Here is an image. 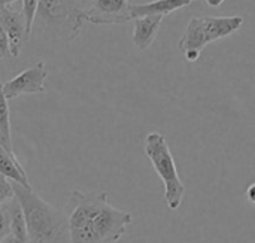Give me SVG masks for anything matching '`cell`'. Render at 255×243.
Returning <instances> with one entry per match:
<instances>
[{"label": "cell", "mask_w": 255, "mask_h": 243, "mask_svg": "<svg viewBox=\"0 0 255 243\" xmlns=\"http://www.w3.org/2000/svg\"><path fill=\"white\" fill-rule=\"evenodd\" d=\"M15 200L21 206L30 243H70L64 211L45 202L33 188L13 182Z\"/></svg>", "instance_id": "7a4b0ae2"}, {"label": "cell", "mask_w": 255, "mask_h": 243, "mask_svg": "<svg viewBox=\"0 0 255 243\" xmlns=\"http://www.w3.org/2000/svg\"><path fill=\"white\" fill-rule=\"evenodd\" d=\"M70 243H117L133 217L109 205L106 193L73 191L64 211Z\"/></svg>", "instance_id": "6da1fadb"}, {"label": "cell", "mask_w": 255, "mask_h": 243, "mask_svg": "<svg viewBox=\"0 0 255 243\" xmlns=\"http://www.w3.org/2000/svg\"><path fill=\"white\" fill-rule=\"evenodd\" d=\"M242 24V16H193L178 43L179 51L187 61H197L206 45L233 34Z\"/></svg>", "instance_id": "277c9868"}, {"label": "cell", "mask_w": 255, "mask_h": 243, "mask_svg": "<svg viewBox=\"0 0 255 243\" xmlns=\"http://www.w3.org/2000/svg\"><path fill=\"white\" fill-rule=\"evenodd\" d=\"M16 0H0V9H3V7H7V6H10L12 3H15Z\"/></svg>", "instance_id": "ffe728a7"}, {"label": "cell", "mask_w": 255, "mask_h": 243, "mask_svg": "<svg viewBox=\"0 0 255 243\" xmlns=\"http://www.w3.org/2000/svg\"><path fill=\"white\" fill-rule=\"evenodd\" d=\"M37 7H39V0H22V16L25 19V28H27L28 36L31 34Z\"/></svg>", "instance_id": "9a60e30c"}, {"label": "cell", "mask_w": 255, "mask_h": 243, "mask_svg": "<svg viewBox=\"0 0 255 243\" xmlns=\"http://www.w3.org/2000/svg\"><path fill=\"white\" fill-rule=\"evenodd\" d=\"M13 199H15L13 184L3 175H0V205H4L7 200H13Z\"/></svg>", "instance_id": "2e32d148"}, {"label": "cell", "mask_w": 255, "mask_h": 243, "mask_svg": "<svg viewBox=\"0 0 255 243\" xmlns=\"http://www.w3.org/2000/svg\"><path fill=\"white\" fill-rule=\"evenodd\" d=\"M247 199H248L253 205H255V182L248 187V190H247Z\"/></svg>", "instance_id": "ac0fdd59"}, {"label": "cell", "mask_w": 255, "mask_h": 243, "mask_svg": "<svg viewBox=\"0 0 255 243\" xmlns=\"http://www.w3.org/2000/svg\"><path fill=\"white\" fill-rule=\"evenodd\" d=\"M1 243H18V242H16V239H15V236H13V235H9L6 239H3V241H1Z\"/></svg>", "instance_id": "44dd1931"}, {"label": "cell", "mask_w": 255, "mask_h": 243, "mask_svg": "<svg viewBox=\"0 0 255 243\" xmlns=\"http://www.w3.org/2000/svg\"><path fill=\"white\" fill-rule=\"evenodd\" d=\"M161 21H163V15H146L134 19L133 42L139 49H146L154 43Z\"/></svg>", "instance_id": "9c48e42d"}, {"label": "cell", "mask_w": 255, "mask_h": 243, "mask_svg": "<svg viewBox=\"0 0 255 243\" xmlns=\"http://www.w3.org/2000/svg\"><path fill=\"white\" fill-rule=\"evenodd\" d=\"M7 99L3 94V84L0 82V145L7 151L12 149V137H10V115Z\"/></svg>", "instance_id": "7c38bea8"}, {"label": "cell", "mask_w": 255, "mask_h": 243, "mask_svg": "<svg viewBox=\"0 0 255 243\" xmlns=\"http://www.w3.org/2000/svg\"><path fill=\"white\" fill-rule=\"evenodd\" d=\"M84 22V9L78 0H39L31 34L72 42L79 36Z\"/></svg>", "instance_id": "3957f363"}, {"label": "cell", "mask_w": 255, "mask_h": 243, "mask_svg": "<svg viewBox=\"0 0 255 243\" xmlns=\"http://www.w3.org/2000/svg\"><path fill=\"white\" fill-rule=\"evenodd\" d=\"M10 214H12V235L15 236L18 243H30L28 235H27V227L24 221V215L21 211V206L18 202L13 199L10 200Z\"/></svg>", "instance_id": "4fadbf2b"}, {"label": "cell", "mask_w": 255, "mask_h": 243, "mask_svg": "<svg viewBox=\"0 0 255 243\" xmlns=\"http://www.w3.org/2000/svg\"><path fill=\"white\" fill-rule=\"evenodd\" d=\"M145 155L163 181L164 200L167 208L172 211H178L185 196V187L179 178L169 143L161 133L152 131L145 137Z\"/></svg>", "instance_id": "5b68a950"}, {"label": "cell", "mask_w": 255, "mask_h": 243, "mask_svg": "<svg viewBox=\"0 0 255 243\" xmlns=\"http://www.w3.org/2000/svg\"><path fill=\"white\" fill-rule=\"evenodd\" d=\"M12 235V214L10 205H0V243Z\"/></svg>", "instance_id": "5bb4252c"}, {"label": "cell", "mask_w": 255, "mask_h": 243, "mask_svg": "<svg viewBox=\"0 0 255 243\" xmlns=\"http://www.w3.org/2000/svg\"><path fill=\"white\" fill-rule=\"evenodd\" d=\"M0 175H3L4 178H7L9 181H12L15 184L31 188L27 173H25L22 164L19 163V160L16 158L15 152L7 151L1 145H0Z\"/></svg>", "instance_id": "8fae6325"}, {"label": "cell", "mask_w": 255, "mask_h": 243, "mask_svg": "<svg viewBox=\"0 0 255 243\" xmlns=\"http://www.w3.org/2000/svg\"><path fill=\"white\" fill-rule=\"evenodd\" d=\"M0 27L4 30V33L9 37V45H10V54L13 58H16L22 49L24 40L27 34L25 28V19L22 13L7 7L0 9Z\"/></svg>", "instance_id": "ba28073f"}, {"label": "cell", "mask_w": 255, "mask_h": 243, "mask_svg": "<svg viewBox=\"0 0 255 243\" xmlns=\"http://www.w3.org/2000/svg\"><path fill=\"white\" fill-rule=\"evenodd\" d=\"M9 57H12L10 45H9V37L4 33V30L0 27V60H6Z\"/></svg>", "instance_id": "e0dca14e"}, {"label": "cell", "mask_w": 255, "mask_h": 243, "mask_svg": "<svg viewBox=\"0 0 255 243\" xmlns=\"http://www.w3.org/2000/svg\"><path fill=\"white\" fill-rule=\"evenodd\" d=\"M48 78V70L43 61L25 69L10 81L3 84V94L7 100H13L22 94L45 93V81Z\"/></svg>", "instance_id": "8992f818"}, {"label": "cell", "mask_w": 255, "mask_h": 243, "mask_svg": "<svg viewBox=\"0 0 255 243\" xmlns=\"http://www.w3.org/2000/svg\"><path fill=\"white\" fill-rule=\"evenodd\" d=\"M84 19L96 25L126 24L131 19L128 0H94L84 9Z\"/></svg>", "instance_id": "52a82bcc"}, {"label": "cell", "mask_w": 255, "mask_h": 243, "mask_svg": "<svg viewBox=\"0 0 255 243\" xmlns=\"http://www.w3.org/2000/svg\"><path fill=\"white\" fill-rule=\"evenodd\" d=\"M206 3H208L209 6H212V7H217V6L223 4L224 0H206Z\"/></svg>", "instance_id": "d6986e66"}, {"label": "cell", "mask_w": 255, "mask_h": 243, "mask_svg": "<svg viewBox=\"0 0 255 243\" xmlns=\"http://www.w3.org/2000/svg\"><path fill=\"white\" fill-rule=\"evenodd\" d=\"M197 0H154L148 3H136L130 4V13L131 19L146 16V15H167L170 12H175L181 7H185Z\"/></svg>", "instance_id": "30bf717a"}]
</instances>
